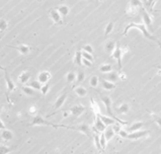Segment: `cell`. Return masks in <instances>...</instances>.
Returning a JSON list of instances; mask_svg holds the SVG:
<instances>
[{"label": "cell", "mask_w": 161, "mask_h": 154, "mask_svg": "<svg viewBox=\"0 0 161 154\" xmlns=\"http://www.w3.org/2000/svg\"><path fill=\"white\" fill-rule=\"evenodd\" d=\"M132 29H136V30H140L142 33L143 36H144V38H146L147 40L155 42V43L159 46V48L161 49V43L159 42V40L155 36H153V34H151V31L147 29V26L143 22H131V23H129L128 26L125 27L123 36H127L128 33H129V30H132Z\"/></svg>", "instance_id": "1"}, {"label": "cell", "mask_w": 161, "mask_h": 154, "mask_svg": "<svg viewBox=\"0 0 161 154\" xmlns=\"http://www.w3.org/2000/svg\"><path fill=\"white\" fill-rule=\"evenodd\" d=\"M29 126H30V127H34V126H51V127H53V128H66V129L69 128V126L57 125V124L51 123V122L47 121L46 119L43 118V117H42V116H40V115L34 116L33 120H31L30 124Z\"/></svg>", "instance_id": "2"}, {"label": "cell", "mask_w": 161, "mask_h": 154, "mask_svg": "<svg viewBox=\"0 0 161 154\" xmlns=\"http://www.w3.org/2000/svg\"><path fill=\"white\" fill-rule=\"evenodd\" d=\"M129 49L127 47H122L120 44L117 43L115 45V50L113 51V53L111 54V57L114 58L115 61L118 62V67H119V70H122V60H123V56L126 52H128Z\"/></svg>", "instance_id": "3"}, {"label": "cell", "mask_w": 161, "mask_h": 154, "mask_svg": "<svg viewBox=\"0 0 161 154\" xmlns=\"http://www.w3.org/2000/svg\"><path fill=\"white\" fill-rule=\"evenodd\" d=\"M100 99L101 101H103V103L104 104V107H106V110H107V115L110 116V117L115 119L119 123L122 124V125H127L128 122H125V121H122L120 120L119 118H117L114 115L113 113V110H111V103H113V101H111V99L108 95H100Z\"/></svg>", "instance_id": "4"}, {"label": "cell", "mask_w": 161, "mask_h": 154, "mask_svg": "<svg viewBox=\"0 0 161 154\" xmlns=\"http://www.w3.org/2000/svg\"><path fill=\"white\" fill-rule=\"evenodd\" d=\"M143 6L141 0H130L128 7H127V13L130 16H135L138 13H140V9Z\"/></svg>", "instance_id": "5"}, {"label": "cell", "mask_w": 161, "mask_h": 154, "mask_svg": "<svg viewBox=\"0 0 161 154\" xmlns=\"http://www.w3.org/2000/svg\"><path fill=\"white\" fill-rule=\"evenodd\" d=\"M150 135V132L147 130H138L135 132H131L128 134L127 139L130 140V141H137V140H141V139H145L148 138Z\"/></svg>", "instance_id": "6"}, {"label": "cell", "mask_w": 161, "mask_h": 154, "mask_svg": "<svg viewBox=\"0 0 161 154\" xmlns=\"http://www.w3.org/2000/svg\"><path fill=\"white\" fill-rule=\"evenodd\" d=\"M140 13H141V16H142V19H143V23L145 24L147 26V29L149 30H152V23H153V18H152V15L151 13H149L147 10L143 7H141L140 9Z\"/></svg>", "instance_id": "7"}, {"label": "cell", "mask_w": 161, "mask_h": 154, "mask_svg": "<svg viewBox=\"0 0 161 154\" xmlns=\"http://www.w3.org/2000/svg\"><path fill=\"white\" fill-rule=\"evenodd\" d=\"M68 129H72V130H76L80 133H82V134H84L85 136H87L88 138H91V129L87 124H80L78 126H76V127H71V126H69Z\"/></svg>", "instance_id": "8"}, {"label": "cell", "mask_w": 161, "mask_h": 154, "mask_svg": "<svg viewBox=\"0 0 161 154\" xmlns=\"http://www.w3.org/2000/svg\"><path fill=\"white\" fill-rule=\"evenodd\" d=\"M85 111H86V107L84 106H82V104H76V106H73L68 110L70 115L74 116L76 118H79Z\"/></svg>", "instance_id": "9"}, {"label": "cell", "mask_w": 161, "mask_h": 154, "mask_svg": "<svg viewBox=\"0 0 161 154\" xmlns=\"http://www.w3.org/2000/svg\"><path fill=\"white\" fill-rule=\"evenodd\" d=\"M49 14H50L51 19L53 20L54 23L59 24V26H62L63 22H63V17L60 15V13L58 12V10L50 9V12H49Z\"/></svg>", "instance_id": "10"}, {"label": "cell", "mask_w": 161, "mask_h": 154, "mask_svg": "<svg viewBox=\"0 0 161 154\" xmlns=\"http://www.w3.org/2000/svg\"><path fill=\"white\" fill-rule=\"evenodd\" d=\"M107 129V126L103 124V122L100 120V118L97 115H95V118H94V127L93 130L97 132V133H103L104 130Z\"/></svg>", "instance_id": "11"}, {"label": "cell", "mask_w": 161, "mask_h": 154, "mask_svg": "<svg viewBox=\"0 0 161 154\" xmlns=\"http://www.w3.org/2000/svg\"><path fill=\"white\" fill-rule=\"evenodd\" d=\"M52 78V74L51 72L47 71V70H44V71H41L38 74V82H41L42 84H45V83H49V81Z\"/></svg>", "instance_id": "12"}, {"label": "cell", "mask_w": 161, "mask_h": 154, "mask_svg": "<svg viewBox=\"0 0 161 154\" xmlns=\"http://www.w3.org/2000/svg\"><path fill=\"white\" fill-rule=\"evenodd\" d=\"M0 69H2L4 71V77H5V81H6V87H7V90L8 91H13L15 88H16V85L14 84V82L12 81V79L10 78V76L8 74V72L6 71L5 68H2L0 66Z\"/></svg>", "instance_id": "13"}, {"label": "cell", "mask_w": 161, "mask_h": 154, "mask_svg": "<svg viewBox=\"0 0 161 154\" xmlns=\"http://www.w3.org/2000/svg\"><path fill=\"white\" fill-rule=\"evenodd\" d=\"M94 115H97L100 118V120L103 122V124L107 126V127H108V126H113L115 125V123H119V122L115 120V119L110 117V116H103L101 113H99V114H94ZM120 124V123H119Z\"/></svg>", "instance_id": "14"}, {"label": "cell", "mask_w": 161, "mask_h": 154, "mask_svg": "<svg viewBox=\"0 0 161 154\" xmlns=\"http://www.w3.org/2000/svg\"><path fill=\"white\" fill-rule=\"evenodd\" d=\"M145 126V122H142V121H138V122H134L132 125H130L129 127L126 129L128 133H131V132H135V131H138V130H141V129Z\"/></svg>", "instance_id": "15"}, {"label": "cell", "mask_w": 161, "mask_h": 154, "mask_svg": "<svg viewBox=\"0 0 161 154\" xmlns=\"http://www.w3.org/2000/svg\"><path fill=\"white\" fill-rule=\"evenodd\" d=\"M141 1H142V4L144 5L143 7L149 13H152L154 12V5H155V3L158 1V0H141Z\"/></svg>", "instance_id": "16"}, {"label": "cell", "mask_w": 161, "mask_h": 154, "mask_svg": "<svg viewBox=\"0 0 161 154\" xmlns=\"http://www.w3.org/2000/svg\"><path fill=\"white\" fill-rule=\"evenodd\" d=\"M67 96H68V94L65 92V93L61 94V95L59 96L57 99H56L55 103H54V108H55V110H59V108H61L63 106H64L65 101H66V99H67Z\"/></svg>", "instance_id": "17"}, {"label": "cell", "mask_w": 161, "mask_h": 154, "mask_svg": "<svg viewBox=\"0 0 161 154\" xmlns=\"http://www.w3.org/2000/svg\"><path fill=\"white\" fill-rule=\"evenodd\" d=\"M101 86H103V88L104 90H107V91H113L114 89H115V87H117L115 83L111 82L106 79H103V81H101Z\"/></svg>", "instance_id": "18"}, {"label": "cell", "mask_w": 161, "mask_h": 154, "mask_svg": "<svg viewBox=\"0 0 161 154\" xmlns=\"http://www.w3.org/2000/svg\"><path fill=\"white\" fill-rule=\"evenodd\" d=\"M103 79L108 80V81L115 83L119 80V73L115 72V71H111L108 73H106V74L103 75Z\"/></svg>", "instance_id": "19"}, {"label": "cell", "mask_w": 161, "mask_h": 154, "mask_svg": "<svg viewBox=\"0 0 161 154\" xmlns=\"http://www.w3.org/2000/svg\"><path fill=\"white\" fill-rule=\"evenodd\" d=\"M8 47L14 49V50H17L18 53H20L22 55H27L30 52V47L27 46V45H20L18 47H13V46H8Z\"/></svg>", "instance_id": "20"}, {"label": "cell", "mask_w": 161, "mask_h": 154, "mask_svg": "<svg viewBox=\"0 0 161 154\" xmlns=\"http://www.w3.org/2000/svg\"><path fill=\"white\" fill-rule=\"evenodd\" d=\"M1 139L4 140V141L8 142V141H11L13 139V133L10 131V130H7V129H3L2 132H1Z\"/></svg>", "instance_id": "21"}, {"label": "cell", "mask_w": 161, "mask_h": 154, "mask_svg": "<svg viewBox=\"0 0 161 154\" xmlns=\"http://www.w3.org/2000/svg\"><path fill=\"white\" fill-rule=\"evenodd\" d=\"M103 135H104V137H106L107 141L108 142V141H111V140L115 137V131L113 130V128H111V126H108V127H107L106 130L103 131Z\"/></svg>", "instance_id": "22"}, {"label": "cell", "mask_w": 161, "mask_h": 154, "mask_svg": "<svg viewBox=\"0 0 161 154\" xmlns=\"http://www.w3.org/2000/svg\"><path fill=\"white\" fill-rule=\"evenodd\" d=\"M30 75L29 72H22L20 75L18 76V82L22 83V84H26V83L30 81Z\"/></svg>", "instance_id": "23"}, {"label": "cell", "mask_w": 161, "mask_h": 154, "mask_svg": "<svg viewBox=\"0 0 161 154\" xmlns=\"http://www.w3.org/2000/svg\"><path fill=\"white\" fill-rule=\"evenodd\" d=\"M74 91L76 93V95L79 96V97H85L87 95V89L85 88L84 86H80L79 85V86L75 87Z\"/></svg>", "instance_id": "24"}, {"label": "cell", "mask_w": 161, "mask_h": 154, "mask_svg": "<svg viewBox=\"0 0 161 154\" xmlns=\"http://www.w3.org/2000/svg\"><path fill=\"white\" fill-rule=\"evenodd\" d=\"M57 10H58V12L60 13V15L63 17V18H64V17L67 16V15L69 14V12H70V9H69V7H68L67 5H64V4L59 6Z\"/></svg>", "instance_id": "25"}, {"label": "cell", "mask_w": 161, "mask_h": 154, "mask_svg": "<svg viewBox=\"0 0 161 154\" xmlns=\"http://www.w3.org/2000/svg\"><path fill=\"white\" fill-rule=\"evenodd\" d=\"M117 111H118L119 114H122V115L128 114L129 111H130V106H129L128 103H122V104H120V106L118 107Z\"/></svg>", "instance_id": "26"}, {"label": "cell", "mask_w": 161, "mask_h": 154, "mask_svg": "<svg viewBox=\"0 0 161 154\" xmlns=\"http://www.w3.org/2000/svg\"><path fill=\"white\" fill-rule=\"evenodd\" d=\"M115 45H117V43L114 41H108L106 43V45H104V49H106V52L108 54H111L113 53V51L115 50Z\"/></svg>", "instance_id": "27"}, {"label": "cell", "mask_w": 161, "mask_h": 154, "mask_svg": "<svg viewBox=\"0 0 161 154\" xmlns=\"http://www.w3.org/2000/svg\"><path fill=\"white\" fill-rule=\"evenodd\" d=\"M99 72L103 73V74H106V73H108L111 71H113V66L111 64H103L99 66Z\"/></svg>", "instance_id": "28"}, {"label": "cell", "mask_w": 161, "mask_h": 154, "mask_svg": "<svg viewBox=\"0 0 161 154\" xmlns=\"http://www.w3.org/2000/svg\"><path fill=\"white\" fill-rule=\"evenodd\" d=\"M89 84L91 87H93V88H96L97 86H99V78L97 75H92L91 77H90L89 79Z\"/></svg>", "instance_id": "29"}, {"label": "cell", "mask_w": 161, "mask_h": 154, "mask_svg": "<svg viewBox=\"0 0 161 154\" xmlns=\"http://www.w3.org/2000/svg\"><path fill=\"white\" fill-rule=\"evenodd\" d=\"M27 85H29L30 87H31L34 90H40L41 87H42V83L38 82V80H33V81H29L27 82Z\"/></svg>", "instance_id": "30"}, {"label": "cell", "mask_w": 161, "mask_h": 154, "mask_svg": "<svg viewBox=\"0 0 161 154\" xmlns=\"http://www.w3.org/2000/svg\"><path fill=\"white\" fill-rule=\"evenodd\" d=\"M22 90L26 94V95H29V96H34V90L31 88V87H30L29 85H22Z\"/></svg>", "instance_id": "31"}, {"label": "cell", "mask_w": 161, "mask_h": 154, "mask_svg": "<svg viewBox=\"0 0 161 154\" xmlns=\"http://www.w3.org/2000/svg\"><path fill=\"white\" fill-rule=\"evenodd\" d=\"M74 63L76 65H82V54H81V51L78 50L76 51L75 56H74Z\"/></svg>", "instance_id": "32"}, {"label": "cell", "mask_w": 161, "mask_h": 154, "mask_svg": "<svg viewBox=\"0 0 161 154\" xmlns=\"http://www.w3.org/2000/svg\"><path fill=\"white\" fill-rule=\"evenodd\" d=\"M12 151V148L10 146L1 144L0 145V154H9Z\"/></svg>", "instance_id": "33"}, {"label": "cell", "mask_w": 161, "mask_h": 154, "mask_svg": "<svg viewBox=\"0 0 161 154\" xmlns=\"http://www.w3.org/2000/svg\"><path fill=\"white\" fill-rule=\"evenodd\" d=\"M99 143H100V147H101V149H103V150L106 149V147H107V141L106 137H104L103 132V133H100V135H99Z\"/></svg>", "instance_id": "34"}, {"label": "cell", "mask_w": 161, "mask_h": 154, "mask_svg": "<svg viewBox=\"0 0 161 154\" xmlns=\"http://www.w3.org/2000/svg\"><path fill=\"white\" fill-rule=\"evenodd\" d=\"M75 79H76V73L75 72H69L67 76H66V81H67L68 83H73L75 82Z\"/></svg>", "instance_id": "35"}, {"label": "cell", "mask_w": 161, "mask_h": 154, "mask_svg": "<svg viewBox=\"0 0 161 154\" xmlns=\"http://www.w3.org/2000/svg\"><path fill=\"white\" fill-rule=\"evenodd\" d=\"M114 26H115V24H114V22H110L107 24V26H106V29H104V34L106 36H108L111 31H113V30H114Z\"/></svg>", "instance_id": "36"}, {"label": "cell", "mask_w": 161, "mask_h": 154, "mask_svg": "<svg viewBox=\"0 0 161 154\" xmlns=\"http://www.w3.org/2000/svg\"><path fill=\"white\" fill-rule=\"evenodd\" d=\"M84 79H85V74H84V72H83V71H79L78 73H76L75 82H77V83H81Z\"/></svg>", "instance_id": "37"}, {"label": "cell", "mask_w": 161, "mask_h": 154, "mask_svg": "<svg viewBox=\"0 0 161 154\" xmlns=\"http://www.w3.org/2000/svg\"><path fill=\"white\" fill-rule=\"evenodd\" d=\"M93 140H94V145H95L97 150H103L100 147V143H99V133L95 132V134L93 136Z\"/></svg>", "instance_id": "38"}, {"label": "cell", "mask_w": 161, "mask_h": 154, "mask_svg": "<svg viewBox=\"0 0 161 154\" xmlns=\"http://www.w3.org/2000/svg\"><path fill=\"white\" fill-rule=\"evenodd\" d=\"M90 103H91V108L93 110L94 114H99V113H100L99 106V104H97L96 101H94V99H90Z\"/></svg>", "instance_id": "39"}, {"label": "cell", "mask_w": 161, "mask_h": 154, "mask_svg": "<svg viewBox=\"0 0 161 154\" xmlns=\"http://www.w3.org/2000/svg\"><path fill=\"white\" fill-rule=\"evenodd\" d=\"M8 22L4 18H0V31H4L7 30Z\"/></svg>", "instance_id": "40"}, {"label": "cell", "mask_w": 161, "mask_h": 154, "mask_svg": "<svg viewBox=\"0 0 161 154\" xmlns=\"http://www.w3.org/2000/svg\"><path fill=\"white\" fill-rule=\"evenodd\" d=\"M49 90H50V84L49 83H45V84H42V87L40 89V91L42 92L43 95H46V94L49 92Z\"/></svg>", "instance_id": "41"}, {"label": "cell", "mask_w": 161, "mask_h": 154, "mask_svg": "<svg viewBox=\"0 0 161 154\" xmlns=\"http://www.w3.org/2000/svg\"><path fill=\"white\" fill-rule=\"evenodd\" d=\"M81 54H82V58H84V59H86V60L91 61V62L94 61L93 54H89V53H87V52H85V51H81Z\"/></svg>", "instance_id": "42"}, {"label": "cell", "mask_w": 161, "mask_h": 154, "mask_svg": "<svg viewBox=\"0 0 161 154\" xmlns=\"http://www.w3.org/2000/svg\"><path fill=\"white\" fill-rule=\"evenodd\" d=\"M151 117L153 118V120L154 122L159 126V127H161V116H158V115H156V114H153L151 113Z\"/></svg>", "instance_id": "43"}, {"label": "cell", "mask_w": 161, "mask_h": 154, "mask_svg": "<svg viewBox=\"0 0 161 154\" xmlns=\"http://www.w3.org/2000/svg\"><path fill=\"white\" fill-rule=\"evenodd\" d=\"M82 51H85L89 54H93V48H92L91 45H85V46L83 47Z\"/></svg>", "instance_id": "44"}, {"label": "cell", "mask_w": 161, "mask_h": 154, "mask_svg": "<svg viewBox=\"0 0 161 154\" xmlns=\"http://www.w3.org/2000/svg\"><path fill=\"white\" fill-rule=\"evenodd\" d=\"M118 134L120 135V137H121V138H123V139H127L129 133L127 132V130H124V129H121V130L119 131Z\"/></svg>", "instance_id": "45"}, {"label": "cell", "mask_w": 161, "mask_h": 154, "mask_svg": "<svg viewBox=\"0 0 161 154\" xmlns=\"http://www.w3.org/2000/svg\"><path fill=\"white\" fill-rule=\"evenodd\" d=\"M92 63H93V62L88 61V60H86V59L82 58V65L86 66V67H92Z\"/></svg>", "instance_id": "46"}, {"label": "cell", "mask_w": 161, "mask_h": 154, "mask_svg": "<svg viewBox=\"0 0 161 154\" xmlns=\"http://www.w3.org/2000/svg\"><path fill=\"white\" fill-rule=\"evenodd\" d=\"M29 113L31 115V116H36L38 114V110H37V107H34V106H31L30 107V110H29Z\"/></svg>", "instance_id": "47"}, {"label": "cell", "mask_w": 161, "mask_h": 154, "mask_svg": "<svg viewBox=\"0 0 161 154\" xmlns=\"http://www.w3.org/2000/svg\"><path fill=\"white\" fill-rule=\"evenodd\" d=\"M119 79L126 80V79H127V76L125 75V73H120V74H119Z\"/></svg>", "instance_id": "48"}, {"label": "cell", "mask_w": 161, "mask_h": 154, "mask_svg": "<svg viewBox=\"0 0 161 154\" xmlns=\"http://www.w3.org/2000/svg\"><path fill=\"white\" fill-rule=\"evenodd\" d=\"M3 129H5V125H4V123H3L2 119L0 118V130H3Z\"/></svg>", "instance_id": "49"}, {"label": "cell", "mask_w": 161, "mask_h": 154, "mask_svg": "<svg viewBox=\"0 0 161 154\" xmlns=\"http://www.w3.org/2000/svg\"><path fill=\"white\" fill-rule=\"evenodd\" d=\"M155 67H156V68H158V69L160 70V71H161V65H157V66H155Z\"/></svg>", "instance_id": "50"}, {"label": "cell", "mask_w": 161, "mask_h": 154, "mask_svg": "<svg viewBox=\"0 0 161 154\" xmlns=\"http://www.w3.org/2000/svg\"><path fill=\"white\" fill-rule=\"evenodd\" d=\"M154 11H155V12H161V9H155Z\"/></svg>", "instance_id": "51"}, {"label": "cell", "mask_w": 161, "mask_h": 154, "mask_svg": "<svg viewBox=\"0 0 161 154\" xmlns=\"http://www.w3.org/2000/svg\"><path fill=\"white\" fill-rule=\"evenodd\" d=\"M108 154H117V152H111V153H108Z\"/></svg>", "instance_id": "52"}, {"label": "cell", "mask_w": 161, "mask_h": 154, "mask_svg": "<svg viewBox=\"0 0 161 154\" xmlns=\"http://www.w3.org/2000/svg\"><path fill=\"white\" fill-rule=\"evenodd\" d=\"M158 74H161V71H160V70H159V71H158Z\"/></svg>", "instance_id": "53"}, {"label": "cell", "mask_w": 161, "mask_h": 154, "mask_svg": "<svg viewBox=\"0 0 161 154\" xmlns=\"http://www.w3.org/2000/svg\"><path fill=\"white\" fill-rule=\"evenodd\" d=\"M87 1H92V0H87Z\"/></svg>", "instance_id": "54"}, {"label": "cell", "mask_w": 161, "mask_h": 154, "mask_svg": "<svg viewBox=\"0 0 161 154\" xmlns=\"http://www.w3.org/2000/svg\"><path fill=\"white\" fill-rule=\"evenodd\" d=\"M96 1H101V0H96Z\"/></svg>", "instance_id": "55"}, {"label": "cell", "mask_w": 161, "mask_h": 154, "mask_svg": "<svg viewBox=\"0 0 161 154\" xmlns=\"http://www.w3.org/2000/svg\"><path fill=\"white\" fill-rule=\"evenodd\" d=\"M101 1H104V0H101Z\"/></svg>", "instance_id": "56"}, {"label": "cell", "mask_w": 161, "mask_h": 154, "mask_svg": "<svg viewBox=\"0 0 161 154\" xmlns=\"http://www.w3.org/2000/svg\"><path fill=\"white\" fill-rule=\"evenodd\" d=\"M158 1H161V0H158Z\"/></svg>", "instance_id": "57"}]
</instances>
